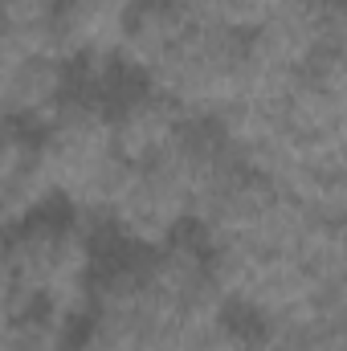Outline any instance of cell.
Returning <instances> with one entry per match:
<instances>
[{
	"mask_svg": "<svg viewBox=\"0 0 347 351\" xmlns=\"http://www.w3.org/2000/svg\"><path fill=\"white\" fill-rule=\"evenodd\" d=\"M4 351H58V335L45 323L29 319V323H21V327L8 331V348Z\"/></svg>",
	"mask_w": 347,
	"mask_h": 351,
	"instance_id": "3",
	"label": "cell"
},
{
	"mask_svg": "<svg viewBox=\"0 0 347 351\" xmlns=\"http://www.w3.org/2000/svg\"><path fill=\"white\" fill-rule=\"evenodd\" d=\"M4 265L25 286H62L86 265V241L66 217H33L4 245Z\"/></svg>",
	"mask_w": 347,
	"mask_h": 351,
	"instance_id": "1",
	"label": "cell"
},
{
	"mask_svg": "<svg viewBox=\"0 0 347 351\" xmlns=\"http://www.w3.org/2000/svg\"><path fill=\"white\" fill-rule=\"evenodd\" d=\"M106 127L115 156L147 160L180 131L176 98L160 86H127L115 94V102H106Z\"/></svg>",
	"mask_w": 347,
	"mask_h": 351,
	"instance_id": "2",
	"label": "cell"
}]
</instances>
